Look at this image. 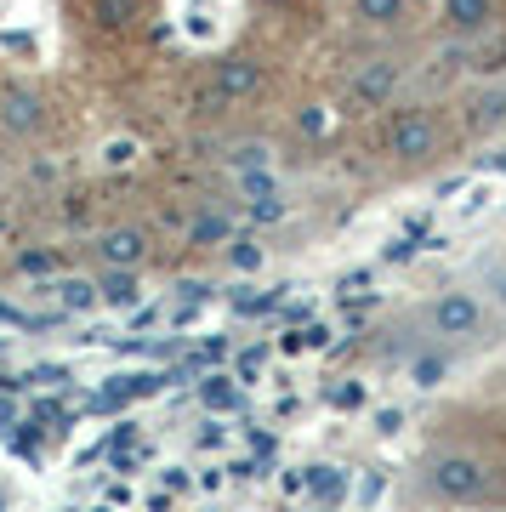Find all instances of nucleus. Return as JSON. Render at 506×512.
<instances>
[{
    "label": "nucleus",
    "instance_id": "obj_24",
    "mask_svg": "<svg viewBox=\"0 0 506 512\" xmlns=\"http://www.w3.org/2000/svg\"><path fill=\"white\" fill-rule=\"evenodd\" d=\"M228 262H234V268H256V262H262V251H256L251 239H234V245H228Z\"/></svg>",
    "mask_w": 506,
    "mask_h": 512
},
{
    "label": "nucleus",
    "instance_id": "obj_20",
    "mask_svg": "<svg viewBox=\"0 0 506 512\" xmlns=\"http://www.w3.org/2000/svg\"><path fill=\"white\" fill-rule=\"evenodd\" d=\"M131 160H137V143H131V137H114V143L103 148V165H109V171H126Z\"/></svg>",
    "mask_w": 506,
    "mask_h": 512
},
{
    "label": "nucleus",
    "instance_id": "obj_26",
    "mask_svg": "<svg viewBox=\"0 0 506 512\" xmlns=\"http://www.w3.org/2000/svg\"><path fill=\"white\" fill-rule=\"evenodd\" d=\"M262 6H290V0H262Z\"/></svg>",
    "mask_w": 506,
    "mask_h": 512
},
{
    "label": "nucleus",
    "instance_id": "obj_4",
    "mask_svg": "<svg viewBox=\"0 0 506 512\" xmlns=\"http://www.w3.org/2000/svg\"><path fill=\"white\" fill-rule=\"evenodd\" d=\"M398 80H404L398 57H370V63H359V69H353L347 103H353V109H387V103H393V92H398Z\"/></svg>",
    "mask_w": 506,
    "mask_h": 512
},
{
    "label": "nucleus",
    "instance_id": "obj_16",
    "mask_svg": "<svg viewBox=\"0 0 506 512\" xmlns=\"http://www.w3.org/2000/svg\"><path fill=\"white\" fill-rule=\"evenodd\" d=\"M199 393H205V404H211V410H239V387L228 382V376H205V387H199Z\"/></svg>",
    "mask_w": 506,
    "mask_h": 512
},
{
    "label": "nucleus",
    "instance_id": "obj_15",
    "mask_svg": "<svg viewBox=\"0 0 506 512\" xmlns=\"http://www.w3.org/2000/svg\"><path fill=\"white\" fill-rule=\"evenodd\" d=\"M450 376V359H438V353H421V359H410V382L416 387H438Z\"/></svg>",
    "mask_w": 506,
    "mask_h": 512
},
{
    "label": "nucleus",
    "instance_id": "obj_23",
    "mask_svg": "<svg viewBox=\"0 0 506 512\" xmlns=\"http://www.w3.org/2000/svg\"><path fill=\"white\" fill-rule=\"evenodd\" d=\"M251 217L256 222H279L285 217V200H279V194H262V200H251Z\"/></svg>",
    "mask_w": 506,
    "mask_h": 512
},
{
    "label": "nucleus",
    "instance_id": "obj_22",
    "mask_svg": "<svg viewBox=\"0 0 506 512\" xmlns=\"http://www.w3.org/2000/svg\"><path fill=\"white\" fill-rule=\"evenodd\" d=\"M18 268H23V274L52 279V274H57V256H52V251H23V256H18Z\"/></svg>",
    "mask_w": 506,
    "mask_h": 512
},
{
    "label": "nucleus",
    "instance_id": "obj_18",
    "mask_svg": "<svg viewBox=\"0 0 506 512\" xmlns=\"http://www.w3.org/2000/svg\"><path fill=\"white\" fill-rule=\"evenodd\" d=\"M268 154H273L268 143H239L234 154H228V165H234V171H256V165H268Z\"/></svg>",
    "mask_w": 506,
    "mask_h": 512
},
{
    "label": "nucleus",
    "instance_id": "obj_25",
    "mask_svg": "<svg viewBox=\"0 0 506 512\" xmlns=\"http://www.w3.org/2000/svg\"><path fill=\"white\" fill-rule=\"evenodd\" d=\"M489 296H495V313H506V268L489 274Z\"/></svg>",
    "mask_w": 506,
    "mask_h": 512
},
{
    "label": "nucleus",
    "instance_id": "obj_2",
    "mask_svg": "<svg viewBox=\"0 0 506 512\" xmlns=\"http://www.w3.org/2000/svg\"><path fill=\"white\" fill-rule=\"evenodd\" d=\"M427 484H433L444 501H484L489 495V467L467 450H438L427 461Z\"/></svg>",
    "mask_w": 506,
    "mask_h": 512
},
{
    "label": "nucleus",
    "instance_id": "obj_9",
    "mask_svg": "<svg viewBox=\"0 0 506 512\" xmlns=\"http://www.w3.org/2000/svg\"><path fill=\"white\" fill-rule=\"evenodd\" d=\"M137 18H143L137 0H91V23H97L103 35H126Z\"/></svg>",
    "mask_w": 506,
    "mask_h": 512
},
{
    "label": "nucleus",
    "instance_id": "obj_10",
    "mask_svg": "<svg viewBox=\"0 0 506 512\" xmlns=\"http://www.w3.org/2000/svg\"><path fill=\"white\" fill-rule=\"evenodd\" d=\"M501 126H506V80H495L472 97V131H501Z\"/></svg>",
    "mask_w": 506,
    "mask_h": 512
},
{
    "label": "nucleus",
    "instance_id": "obj_8",
    "mask_svg": "<svg viewBox=\"0 0 506 512\" xmlns=\"http://www.w3.org/2000/svg\"><path fill=\"white\" fill-rule=\"evenodd\" d=\"M495 23V0H444V29L450 35H484Z\"/></svg>",
    "mask_w": 506,
    "mask_h": 512
},
{
    "label": "nucleus",
    "instance_id": "obj_11",
    "mask_svg": "<svg viewBox=\"0 0 506 512\" xmlns=\"http://www.w3.org/2000/svg\"><path fill=\"white\" fill-rule=\"evenodd\" d=\"M97 291H103L109 308H131V302L143 296V285H137V268H109V279H103Z\"/></svg>",
    "mask_w": 506,
    "mask_h": 512
},
{
    "label": "nucleus",
    "instance_id": "obj_1",
    "mask_svg": "<svg viewBox=\"0 0 506 512\" xmlns=\"http://www.w3.org/2000/svg\"><path fill=\"white\" fill-rule=\"evenodd\" d=\"M438 148H444V126H438L433 109H398L387 120V154L393 160L421 165V160H433Z\"/></svg>",
    "mask_w": 506,
    "mask_h": 512
},
{
    "label": "nucleus",
    "instance_id": "obj_27",
    "mask_svg": "<svg viewBox=\"0 0 506 512\" xmlns=\"http://www.w3.org/2000/svg\"><path fill=\"white\" fill-rule=\"evenodd\" d=\"M0 512H6V495H0Z\"/></svg>",
    "mask_w": 506,
    "mask_h": 512
},
{
    "label": "nucleus",
    "instance_id": "obj_19",
    "mask_svg": "<svg viewBox=\"0 0 506 512\" xmlns=\"http://www.w3.org/2000/svg\"><path fill=\"white\" fill-rule=\"evenodd\" d=\"M239 188H245L251 200H262V194H279V183H273L268 165H256V171H239Z\"/></svg>",
    "mask_w": 506,
    "mask_h": 512
},
{
    "label": "nucleus",
    "instance_id": "obj_17",
    "mask_svg": "<svg viewBox=\"0 0 506 512\" xmlns=\"http://www.w3.org/2000/svg\"><path fill=\"white\" fill-rule=\"evenodd\" d=\"M308 490L319 495V501H336V495H342V473H336V467H313V473H308Z\"/></svg>",
    "mask_w": 506,
    "mask_h": 512
},
{
    "label": "nucleus",
    "instance_id": "obj_12",
    "mask_svg": "<svg viewBox=\"0 0 506 512\" xmlns=\"http://www.w3.org/2000/svg\"><path fill=\"white\" fill-rule=\"evenodd\" d=\"M353 18L370 23V29H393L404 18V0H353Z\"/></svg>",
    "mask_w": 506,
    "mask_h": 512
},
{
    "label": "nucleus",
    "instance_id": "obj_3",
    "mask_svg": "<svg viewBox=\"0 0 506 512\" xmlns=\"http://www.w3.org/2000/svg\"><path fill=\"white\" fill-rule=\"evenodd\" d=\"M484 325H489V308L472 291H444L427 308V330L450 336V342H472V336H484Z\"/></svg>",
    "mask_w": 506,
    "mask_h": 512
},
{
    "label": "nucleus",
    "instance_id": "obj_21",
    "mask_svg": "<svg viewBox=\"0 0 506 512\" xmlns=\"http://www.w3.org/2000/svg\"><path fill=\"white\" fill-rule=\"evenodd\" d=\"M296 131H302V137H325V131H330V109L308 103V109H302V120H296Z\"/></svg>",
    "mask_w": 506,
    "mask_h": 512
},
{
    "label": "nucleus",
    "instance_id": "obj_13",
    "mask_svg": "<svg viewBox=\"0 0 506 512\" xmlns=\"http://www.w3.org/2000/svg\"><path fill=\"white\" fill-rule=\"evenodd\" d=\"M57 302L69 313H80V308H91V302H103V291H97L91 279H57Z\"/></svg>",
    "mask_w": 506,
    "mask_h": 512
},
{
    "label": "nucleus",
    "instance_id": "obj_6",
    "mask_svg": "<svg viewBox=\"0 0 506 512\" xmlns=\"http://www.w3.org/2000/svg\"><path fill=\"white\" fill-rule=\"evenodd\" d=\"M262 86V63L256 57H222L217 74H211V103H239V97H251Z\"/></svg>",
    "mask_w": 506,
    "mask_h": 512
},
{
    "label": "nucleus",
    "instance_id": "obj_5",
    "mask_svg": "<svg viewBox=\"0 0 506 512\" xmlns=\"http://www.w3.org/2000/svg\"><path fill=\"white\" fill-rule=\"evenodd\" d=\"M40 120H46V103H40L35 86H0V131H12V137H35Z\"/></svg>",
    "mask_w": 506,
    "mask_h": 512
},
{
    "label": "nucleus",
    "instance_id": "obj_14",
    "mask_svg": "<svg viewBox=\"0 0 506 512\" xmlns=\"http://www.w3.org/2000/svg\"><path fill=\"white\" fill-rule=\"evenodd\" d=\"M188 239H194V245H234V222L211 211V217H199L194 228H188Z\"/></svg>",
    "mask_w": 506,
    "mask_h": 512
},
{
    "label": "nucleus",
    "instance_id": "obj_7",
    "mask_svg": "<svg viewBox=\"0 0 506 512\" xmlns=\"http://www.w3.org/2000/svg\"><path fill=\"white\" fill-rule=\"evenodd\" d=\"M143 256H148L143 228H126V222H120V228H109V234L97 239V262H103V268H137Z\"/></svg>",
    "mask_w": 506,
    "mask_h": 512
}]
</instances>
